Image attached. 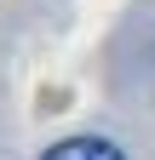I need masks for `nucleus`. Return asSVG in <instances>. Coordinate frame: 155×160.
Segmentation results:
<instances>
[{
    "instance_id": "f257e3e1",
    "label": "nucleus",
    "mask_w": 155,
    "mask_h": 160,
    "mask_svg": "<svg viewBox=\"0 0 155 160\" xmlns=\"http://www.w3.org/2000/svg\"><path fill=\"white\" fill-rule=\"evenodd\" d=\"M46 160H126L115 143H104V137H69V143L46 149Z\"/></svg>"
}]
</instances>
